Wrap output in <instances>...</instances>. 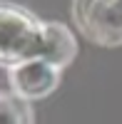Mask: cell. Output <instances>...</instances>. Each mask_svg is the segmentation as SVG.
<instances>
[{"mask_svg":"<svg viewBox=\"0 0 122 124\" xmlns=\"http://www.w3.org/2000/svg\"><path fill=\"white\" fill-rule=\"evenodd\" d=\"M13 82H15L20 94L43 97L45 92H50L57 85V77H55V70L50 65V60H40V62H25L23 67H17Z\"/></svg>","mask_w":122,"mask_h":124,"instance_id":"3957f363","label":"cell"},{"mask_svg":"<svg viewBox=\"0 0 122 124\" xmlns=\"http://www.w3.org/2000/svg\"><path fill=\"white\" fill-rule=\"evenodd\" d=\"M0 124H25V109L17 107L13 99L0 97Z\"/></svg>","mask_w":122,"mask_h":124,"instance_id":"277c9868","label":"cell"},{"mask_svg":"<svg viewBox=\"0 0 122 124\" xmlns=\"http://www.w3.org/2000/svg\"><path fill=\"white\" fill-rule=\"evenodd\" d=\"M65 30L62 27H43L23 10L0 8V57L8 62L33 60L40 57L57 62L52 55V40H57Z\"/></svg>","mask_w":122,"mask_h":124,"instance_id":"6da1fadb","label":"cell"},{"mask_svg":"<svg viewBox=\"0 0 122 124\" xmlns=\"http://www.w3.org/2000/svg\"><path fill=\"white\" fill-rule=\"evenodd\" d=\"M77 23L95 40H122V0H77Z\"/></svg>","mask_w":122,"mask_h":124,"instance_id":"7a4b0ae2","label":"cell"}]
</instances>
